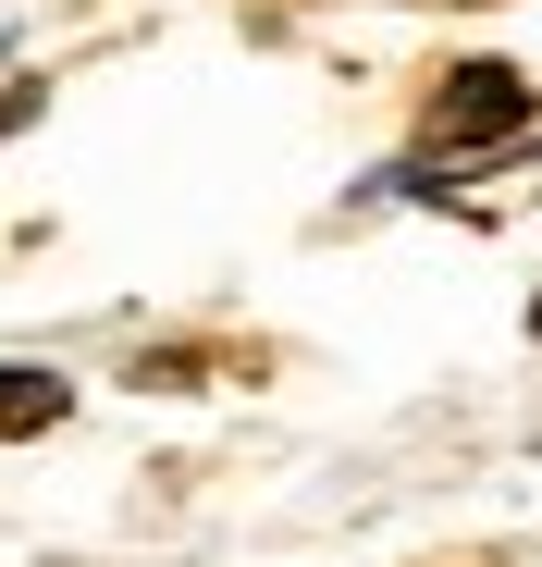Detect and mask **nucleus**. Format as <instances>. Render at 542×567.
I'll return each instance as SVG.
<instances>
[{
  "mask_svg": "<svg viewBox=\"0 0 542 567\" xmlns=\"http://www.w3.org/2000/svg\"><path fill=\"white\" fill-rule=\"evenodd\" d=\"M518 124H530V74H518V62H457V74L431 86V148H444V161L518 148Z\"/></svg>",
  "mask_w": 542,
  "mask_h": 567,
  "instance_id": "1",
  "label": "nucleus"
},
{
  "mask_svg": "<svg viewBox=\"0 0 542 567\" xmlns=\"http://www.w3.org/2000/svg\"><path fill=\"white\" fill-rule=\"evenodd\" d=\"M530 321H542V309H530Z\"/></svg>",
  "mask_w": 542,
  "mask_h": 567,
  "instance_id": "4",
  "label": "nucleus"
},
{
  "mask_svg": "<svg viewBox=\"0 0 542 567\" xmlns=\"http://www.w3.org/2000/svg\"><path fill=\"white\" fill-rule=\"evenodd\" d=\"M0 62H13V25H0Z\"/></svg>",
  "mask_w": 542,
  "mask_h": 567,
  "instance_id": "3",
  "label": "nucleus"
},
{
  "mask_svg": "<svg viewBox=\"0 0 542 567\" xmlns=\"http://www.w3.org/2000/svg\"><path fill=\"white\" fill-rule=\"evenodd\" d=\"M62 408H74V395L50 383V370H0V432H50Z\"/></svg>",
  "mask_w": 542,
  "mask_h": 567,
  "instance_id": "2",
  "label": "nucleus"
}]
</instances>
